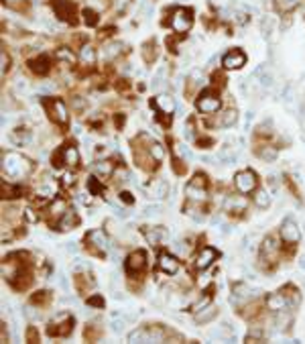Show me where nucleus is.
<instances>
[{
	"mask_svg": "<svg viewBox=\"0 0 305 344\" xmlns=\"http://www.w3.org/2000/svg\"><path fill=\"white\" fill-rule=\"evenodd\" d=\"M3 171H5L7 177L23 179V177H27V175L33 171V163H31L27 157L9 151V153L3 155Z\"/></svg>",
	"mask_w": 305,
	"mask_h": 344,
	"instance_id": "1",
	"label": "nucleus"
},
{
	"mask_svg": "<svg viewBox=\"0 0 305 344\" xmlns=\"http://www.w3.org/2000/svg\"><path fill=\"white\" fill-rule=\"evenodd\" d=\"M161 210H163V208H161V204H148V206L144 208V212H146V214H150V216L161 214Z\"/></svg>",
	"mask_w": 305,
	"mask_h": 344,
	"instance_id": "45",
	"label": "nucleus"
},
{
	"mask_svg": "<svg viewBox=\"0 0 305 344\" xmlns=\"http://www.w3.org/2000/svg\"><path fill=\"white\" fill-rule=\"evenodd\" d=\"M144 189H146V193L150 195V198L161 200V198H165V195H167L169 185H167V181H163V179H152V181H148V183L144 185Z\"/></svg>",
	"mask_w": 305,
	"mask_h": 344,
	"instance_id": "10",
	"label": "nucleus"
},
{
	"mask_svg": "<svg viewBox=\"0 0 305 344\" xmlns=\"http://www.w3.org/2000/svg\"><path fill=\"white\" fill-rule=\"evenodd\" d=\"M193 25V17H191V11L187 9H175L173 15H171V27L175 33H187Z\"/></svg>",
	"mask_w": 305,
	"mask_h": 344,
	"instance_id": "4",
	"label": "nucleus"
},
{
	"mask_svg": "<svg viewBox=\"0 0 305 344\" xmlns=\"http://www.w3.org/2000/svg\"><path fill=\"white\" fill-rule=\"evenodd\" d=\"M146 267V253L144 251H134L126 259V269L128 273H140Z\"/></svg>",
	"mask_w": 305,
	"mask_h": 344,
	"instance_id": "9",
	"label": "nucleus"
},
{
	"mask_svg": "<svg viewBox=\"0 0 305 344\" xmlns=\"http://www.w3.org/2000/svg\"><path fill=\"white\" fill-rule=\"evenodd\" d=\"M155 106L165 114H173V110H175V102H173V98L169 94H159L155 98Z\"/></svg>",
	"mask_w": 305,
	"mask_h": 344,
	"instance_id": "18",
	"label": "nucleus"
},
{
	"mask_svg": "<svg viewBox=\"0 0 305 344\" xmlns=\"http://www.w3.org/2000/svg\"><path fill=\"white\" fill-rule=\"evenodd\" d=\"M84 21H86V25H90V27H94L96 23H98V13L94 11V9H86L84 11Z\"/></svg>",
	"mask_w": 305,
	"mask_h": 344,
	"instance_id": "35",
	"label": "nucleus"
},
{
	"mask_svg": "<svg viewBox=\"0 0 305 344\" xmlns=\"http://www.w3.org/2000/svg\"><path fill=\"white\" fill-rule=\"evenodd\" d=\"M277 328H281V330H287L289 328V324H291V318L285 314V310L283 312H279V318H277Z\"/></svg>",
	"mask_w": 305,
	"mask_h": 344,
	"instance_id": "37",
	"label": "nucleus"
},
{
	"mask_svg": "<svg viewBox=\"0 0 305 344\" xmlns=\"http://www.w3.org/2000/svg\"><path fill=\"white\" fill-rule=\"evenodd\" d=\"M210 304V300H201L199 304H195V312H199V310H203V308H206Z\"/></svg>",
	"mask_w": 305,
	"mask_h": 344,
	"instance_id": "54",
	"label": "nucleus"
},
{
	"mask_svg": "<svg viewBox=\"0 0 305 344\" xmlns=\"http://www.w3.org/2000/svg\"><path fill=\"white\" fill-rule=\"evenodd\" d=\"M3 193H5V198H15L19 191H17L15 187H11L9 183H3Z\"/></svg>",
	"mask_w": 305,
	"mask_h": 344,
	"instance_id": "46",
	"label": "nucleus"
},
{
	"mask_svg": "<svg viewBox=\"0 0 305 344\" xmlns=\"http://www.w3.org/2000/svg\"><path fill=\"white\" fill-rule=\"evenodd\" d=\"M73 106L75 108H86V100L82 102V100H73Z\"/></svg>",
	"mask_w": 305,
	"mask_h": 344,
	"instance_id": "57",
	"label": "nucleus"
},
{
	"mask_svg": "<svg viewBox=\"0 0 305 344\" xmlns=\"http://www.w3.org/2000/svg\"><path fill=\"white\" fill-rule=\"evenodd\" d=\"M234 185H236V189L240 193H252L254 189H257V185H259V177H257V173H254V171L244 169V171L236 173Z\"/></svg>",
	"mask_w": 305,
	"mask_h": 344,
	"instance_id": "3",
	"label": "nucleus"
},
{
	"mask_svg": "<svg viewBox=\"0 0 305 344\" xmlns=\"http://www.w3.org/2000/svg\"><path fill=\"white\" fill-rule=\"evenodd\" d=\"M37 193H39V195H45V198H51V195L55 193V185H53V181H51L49 177H45V181L37 187Z\"/></svg>",
	"mask_w": 305,
	"mask_h": 344,
	"instance_id": "29",
	"label": "nucleus"
},
{
	"mask_svg": "<svg viewBox=\"0 0 305 344\" xmlns=\"http://www.w3.org/2000/svg\"><path fill=\"white\" fill-rule=\"evenodd\" d=\"M49 300V293L47 291H37L33 296V304H45Z\"/></svg>",
	"mask_w": 305,
	"mask_h": 344,
	"instance_id": "43",
	"label": "nucleus"
},
{
	"mask_svg": "<svg viewBox=\"0 0 305 344\" xmlns=\"http://www.w3.org/2000/svg\"><path fill=\"white\" fill-rule=\"evenodd\" d=\"M94 173L98 175V177H102V179H106V177H110L112 173H114V165H112V161H100V163H96V167H94Z\"/></svg>",
	"mask_w": 305,
	"mask_h": 344,
	"instance_id": "25",
	"label": "nucleus"
},
{
	"mask_svg": "<svg viewBox=\"0 0 305 344\" xmlns=\"http://www.w3.org/2000/svg\"><path fill=\"white\" fill-rule=\"evenodd\" d=\"M259 157L263 159V161H275L277 159V149L275 147H263V151H259Z\"/></svg>",
	"mask_w": 305,
	"mask_h": 344,
	"instance_id": "34",
	"label": "nucleus"
},
{
	"mask_svg": "<svg viewBox=\"0 0 305 344\" xmlns=\"http://www.w3.org/2000/svg\"><path fill=\"white\" fill-rule=\"evenodd\" d=\"M53 13L59 21H65V23H73V15H75V7L67 0H53Z\"/></svg>",
	"mask_w": 305,
	"mask_h": 344,
	"instance_id": "8",
	"label": "nucleus"
},
{
	"mask_svg": "<svg viewBox=\"0 0 305 344\" xmlns=\"http://www.w3.org/2000/svg\"><path fill=\"white\" fill-rule=\"evenodd\" d=\"M106 226H108V232H116V228H114V222H112V220H106Z\"/></svg>",
	"mask_w": 305,
	"mask_h": 344,
	"instance_id": "58",
	"label": "nucleus"
},
{
	"mask_svg": "<svg viewBox=\"0 0 305 344\" xmlns=\"http://www.w3.org/2000/svg\"><path fill=\"white\" fill-rule=\"evenodd\" d=\"M157 263H159V269L163 273H167V275H175L179 271V261L173 255H169V253H161Z\"/></svg>",
	"mask_w": 305,
	"mask_h": 344,
	"instance_id": "14",
	"label": "nucleus"
},
{
	"mask_svg": "<svg viewBox=\"0 0 305 344\" xmlns=\"http://www.w3.org/2000/svg\"><path fill=\"white\" fill-rule=\"evenodd\" d=\"M73 183H75V175H73V173H69V171H67V173H63V185H67V187H69V185H73Z\"/></svg>",
	"mask_w": 305,
	"mask_h": 344,
	"instance_id": "47",
	"label": "nucleus"
},
{
	"mask_svg": "<svg viewBox=\"0 0 305 344\" xmlns=\"http://www.w3.org/2000/svg\"><path fill=\"white\" fill-rule=\"evenodd\" d=\"M257 338H263V330H250L248 332V336H246V340H257Z\"/></svg>",
	"mask_w": 305,
	"mask_h": 344,
	"instance_id": "51",
	"label": "nucleus"
},
{
	"mask_svg": "<svg viewBox=\"0 0 305 344\" xmlns=\"http://www.w3.org/2000/svg\"><path fill=\"white\" fill-rule=\"evenodd\" d=\"M128 5H130V0H114V7H116V13H124L126 9H128Z\"/></svg>",
	"mask_w": 305,
	"mask_h": 344,
	"instance_id": "44",
	"label": "nucleus"
},
{
	"mask_svg": "<svg viewBox=\"0 0 305 344\" xmlns=\"http://www.w3.org/2000/svg\"><path fill=\"white\" fill-rule=\"evenodd\" d=\"M148 153H150V157L155 159V161H163V159H165V149H163L159 143H152V145L148 147Z\"/></svg>",
	"mask_w": 305,
	"mask_h": 344,
	"instance_id": "33",
	"label": "nucleus"
},
{
	"mask_svg": "<svg viewBox=\"0 0 305 344\" xmlns=\"http://www.w3.org/2000/svg\"><path fill=\"white\" fill-rule=\"evenodd\" d=\"M206 177H203L201 173L193 175V179L187 183L185 187V195L191 200V202H203L206 200Z\"/></svg>",
	"mask_w": 305,
	"mask_h": 344,
	"instance_id": "2",
	"label": "nucleus"
},
{
	"mask_svg": "<svg viewBox=\"0 0 305 344\" xmlns=\"http://www.w3.org/2000/svg\"><path fill=\"white\" fill-rule=\"evenodd\" d=\"M175 153H177V157H181V159H191V157H193V155L189 153L187 147H185V145H181V143H177V145H175Z\"/></svg>",
	"mask_w": 305,
	"mask_h": 344,
	"instance_id": "39",
	"label": "nucleus"
},
{
	"mask_svg": "<svg viewBox=\"0 0 305 344\" xmlns=\"http://www.w3.org/2000/svg\"><path fill=\"white\" fill-rule=\"evenodd\" d=\"M67 251H69V253H78L80 249H78V244H75V242H69V244H67Z\"/></svg>",
	"mask_w": 305,
	"mask_h": 344,
	"instance_id": "56",
	"label": "nucleus"
},
{
	"mask_svg": "<svg viewBox=\"0 0 305 344\" xmlns=\"http://www.w3.org/2000/svg\"><path fill=\"white\" fill-rule=\"evenodd\" d=\"M55 57H57V59H61V61H67L69 65H75V61H78V57L69 51V49H65V47L57 49V51H55Z\"/></svg>",
	"mask_w": 305,
	"mask_h": 344,
	"instance_id": "30",
	"label": "nucleus"
},
{
	"mask_svg": "<svg viewBox=\"0 0 305 344\" xmlns=\"http://www.w3.org/2000/svg\"><path fill=\"white\" fill-rule=\"evenodd\" d=\"M112 177H114V183H122V181H126V179H128V171H126L124 167H120V169H114Z\"/></svg>",
	"mask_w": 305,
	"mask_h": 344,
	"instance_id": "41",
	"label": "nucleus"
},
{
	"mask_svg": "<svg viewBox=\"0 0 305 344\" xmlns=\"http://www.w3.org/2000/svg\"><path fill=\"white\" fill-rule=\"evenodd\" d=\"M224 208L226 210H230V212H244L246 210V200L244 198H236V195H230V198H226V202H224Z\"/></svg>",
	"mask_w": 305,
	"mask_h": 344,
	"instance_id": "23",
	"label": "nucleus"
},
{
	"mask_svg": "<svg viewBox=\"0 0 305 344\" xmlns=\"http://www.w3.org/2000/svg\"><path fill=\"white\" fill-rule=\"evenodd\" d=\"M289 293L291 296H287V302H289V306H299V302H301V296H299V291L297 289H293V287H289Z\"/></svg>",
	"mask_w": 305,
	"mask_h": 344,
	"instance_id": "40",
	"label": "nucleus"
},
{
	"mask_svg": "<svg viewBox=\"0 0 305 344\" xmlns=\"http://www.w3.org/2000/svg\"><path fill=\"white\" fill-rule=\"evenodd\" d=\"M78 214H75V210H65L63 212V216H61V220H59V230H63V232H67V230H73L75 226H78Z\"/></svg>",
	"mask_w": 305,
	"mask_h": 344,
	"instance_id": "17",
	"label": "nucleus"
},
{
	"mask_svg": "<svg viewBox=\"0 0 305 344\" xmlns=\"http://www.w3.org/2000/svg\"><path fill=\"white\" fill-rule=\"evenodd\" d=\"M25 218H27V222H37V220H39L37 212H33L31 208H27V210H25Z\"/></svg>",
	"mask_w": 305,
	"mask_h": 344,
	"instance_id": "48",
	"label": "nucleus"
},
{
	"mask_svg": "<svg viewBox=\"0 0 305 344\" xmlns=\"http://www.w3.org/2000/svg\"><path fill=\"white\" fill-rule=\"evenodd\" d=\"M216 316H218V308H216V306H212V304H208L203 310L195 312V320H197V324H208V322H212Z\"/></svg>",
	"mask_w": 305,
	"mask_h": 344,
	"instance_id": "20",
	"label": "nucleus"
},
{
	"mask_svg": "<svg viewBox=\"0 0 305 344\" xmlns=\"http://www.w3.org/2000/svg\"><path fill=\"white\" fill-rule=\"evenodd\" d=\"M112 330H114V332H122V330H124V320H122L120 316H118V320L112 322Z\"/></svg>",
	"mask_w": 305,
	"mask_h": 344,
	"instance_id": "50",
	"label": "nucleus"
},
{
	"mask_svg": "<svg viewBox=\"0 0 305 344\" xmlns=\"http://www.w3.org/2000/svg\"><path fill=\"white\" fill-rule=\"evenodd\" d=\"M216 257H218V253H216L214 249H210V247L201 249L199 255H197V259H195V269H197V271H206L210 265H214Z\"/></svg>",
	"mask_w": 305,
	"mask_h": 344,
	"instance_id": "13",
	"label": "nucleus"
},
{
	"mask_svg": "<svg viewBox=\"0 0 305 344\" xmlns=\"http://www.w3.org/2000/svg\"><path fill=\"white\" fill-rule=\"evenodd\" d=\"M88 7L94 9L96 13H102L108 9V0H88Z\"/></svg>",
	"mask_w": 305,
	"mask_h": 344,
	"instance_id": "36",
	"label": "nucleus"
},
{
	"mask_svg": "<svg viewBox=\"0 0 305 344\" xmlns=\"http://www.w3.org/2000/svg\"><path fill=\"white\" fill-rule=\"evenodd\" d=\"M45 106L49 110V116L53 118L57 124H67V106H65L63 100H59V98H53V100H47Z\"/></svg>",
	"mask_w": 305,
	"mask_h": 344,
	"instance_id": "6",
	"label": "nucleus"
},
{
	"mask_svg": "<svg viewBox=\"0 0 305 344\" xmlns=\"http://www.w3.org/2000/svg\"><path fill=\"white\" fill-rule=\"evenodd\" d=\"M27 338H29V342H33V340L37 342V340H39V334H37V330H33V328H31V330H29V334H27Z\"/></svg>",
	"mask_w": 305,
	"mask_h": 344,
	"instance_id": "53",
	"label": "nucleus"
},
{
	"mask_svg": "<svg viewBox=\"0 0 305 344\" xmlns=\"http://www.w3.org/2000/svg\"><path fill=\"white\" fill-rule=\"evenodd\" d=\"M146 238L152 242V244H157V242H161V240H167L169 238V232L165 230V228H150V230H146Z\"/></svg>",
	"mask_w": 305,
	"mask_h": 344,
	"instance_id": "26",
	"label": "nucleus"
},
{
	"mask_svg": "<svg viewBox=\"0 0 305 344\" xmlns=\"http://www.w3.org/2000/svg\"><path fill=\"white\" fill-rule=\"evenodd\" d=\"M88 242L92 244L94 249H98V251H106V249H108L106 234L102 232V230H92V232H88Z\"/></svg>",
	"mask_w": 305,
	"mask_h": 344,
	"instance_id": "16",
	"label": "nucleus"
},
{
	"mask_svg": "<svg viewBox=\"0 0 305 344\" xmlns=\"http://www.w3.org/2000/svg\"><path fill=\"white\" fill-rule=\"evenodd\" d=\"M122 53H124V43H120V41H112V43H108V45L104 47V55H106L108 59L120 57Z\"/></svg>",
	"mask_w": 305,
	"mask_h": 344,
	"instance_id": "24",
	"label": "nucleus"
},
{
	"mask_svg": "<svg viewBox=\"0 0 305 344\" xmlns=\"http://www.w3.org/2000/svg\"><path fill=\"white\" fill-rule=\"evenodd\" d=\"M155 57H157V45H155V41L144 43L142 45V59L146 63H152V61H155Z\"/></svg>",
	"mask_w": 305,
	"mask_h": 344,
	"instance_id": "27",
	"label": "nucleus"
},
{
	"mask_svg": "<svg viewBox=\"0 0 305 344\" xmlns=\"http://www.w3.org/2000/svg\"><path fill=\"white\" fill-rule=\"evenodd\" d=\"M90 306L102 308V306H104V300H102V298H98V296H94V298H90Z\"/></svg>",
	"mask_w": 305,
	"mask_h": 344,
	"instance_id": "52",
	"label": "nucleus"
},
{
	"mask_svg": "<svg viewBox=\"0 0 305 344\" xmlns=\"http://www.w3.org/2000/svg\"><path fill=\"white\" fill-rule=\"evenodd\" d=\"M25 316H27L29 320H37V318H39L41 314H39V312H37L35 308H25Z\"/></svg>",
	"mask_w": 305,
	"mask_h": 344,
	"instance_id": "49",
	"label": "nucleus"
},
{
	"mask_svg": "<svg viewBox=\"0 0 305 344\" xmlns=\"http://www.w3.org/2000/svg\"><path fill=\"white\" fill-rule=\"evenodd\" d=\"M246 61H248V57L244 55V51H242L240 47L230 49V51H228V53H224V57H222V65H224V70H230V72L244 67V65H246Z\"/></svg>",
	"mask_w": 305,
	"mask_h": 344,
	"instance_id": "5",
	"label": "nucleus"
},
{
	"mask_svg": "<svg viewBox=\"0 0 305 344\" xmlns=\"http://www.w3.org/2000/svg\"><path fill=\"white\" fill-rule=\"evenodd\" d=\"M61 155H63V159H65V163H67L69 167H78V165H80V151L75 149L73 145H67V147H63Z\"/></svg>",
	"mask_w": 305,
	"mask_h": 344,
	"instance_id": "22",
	"label": "nucleus"
},
{
	"mask_svg": "<svg viewBox=\"0 0 305 344\" xmlns=\"http://www.w3.org/2000/svg\"><path fill=\"white\" fill-rule=\"evenodd\" d=\"M0 67H3V74L11 70V55L7 51H3V55H0Z\"/></svg>",
	"mask_w": 305,
	"mask_h": 344,
	"instance_id": "42",
	"label": "nucleus"
},
{
	"mask_svg": "<svg viewBox=\"0 0 305 344\" xmlns=\"http://www.w3.org/2000/svg\"><path fill=\"white\" fill-rule=\"evenodd\" d=\"M5 3H7V5H11V7H13V5H17V3H19V5H21V3H23V0H5Z\"/></svg>",
	"mask_w": 305,
	"mask_h": 344,
	"instance_id": "59",
	"label": "nucleus"
},
{
	"mask_svg": "<svg viewBox=\"0 0 305 344\" xmlns=\"http://www.w3.org/2000/svg\"><path fill=\"white\" fill-rule=\"evenodd\" d=\"M254 202H257L259 208H269L271 206V195L265 189H259L257 195H254Z\"/></svg>",
	"mask_w": 305,
	"mask_h": 344,
	"instance_id": "32",
	"label": "nucleus"
},
{
	"mask_svg": "<svg viewBox=\"0 0 305 344\" xmlns=\"http://www.w3.org/2000/svg\"><path fill=\"white\" fill-rule=\"evenodd\" d=\"M267 308L271 310V312H283V310H287L289 308V302H287V296L285 293H271V296L267 298Z\"/></svg>",
	"mask_w": 305,
	"mask_h": 344,
	"instance_id": "15",
	"label": "nucleus"
},
{
	"mask_svg": "<svg viewBox=\"0 0 305 344\" xmlns=\"http://www.w3.org/2000/svg\"><path fill=\"white\" fill-rule=\"evenodd\" d=\"M301 0H275V9L279 15H291L295 9H299Z\"/></svg>",
	"mask_w": 305,
	"mask_h": 344,
	"instance_id": "21",
	"label": "nucleus"
},
{
	"mask_svg": "<svg viewBox=\"0 0 305 344\" xmlns=\"http://www.w3.org/2000/svg\"><path fill=\"white\" fill-rule=\"evenodd\" d=\"M238 120V112L236 108H228L224 114H222V126H234Z\"/></svg>",
	"mask_w": 305,
	"mask_h": 344,
	"instance_id": "31",
	"label": "nucleus"
},
{
	"mask_svg": "<svg viewBox=\"0 0 305 344\" xmlns=\"http://www.w3.org/2000/svg\"><path fill=\"white\" fill-rule=\"evenodd\" d=\"M29 65H31V72H33L35 76H47L49 70H51V57H49L47 53H41V55H37L35 59H31Z\"/></svg>",
	"mask_w": 305,
	"mask_h": 344,
	"instance_id": "11",
	"label": "nucleus"
},
{
	"mask_svg": "<svg viewBox=\"0 0 305 344\" xmlns=\"http://www.w3.org/2000/svg\"><path fill=\"white\" fill-rule=\"evenodd\" d=\"M120 198H122V202H126V204H130V202H132V195H130L128 191H124V193H120Z\"/></svg>",
	"mask_w": 305,
	"mask_h": 344,
	"instance_id": "55",
	"label": "nucleus"
},
{
	"mask_svg": "<svg viewBox=\"0 0 305 344\" xmlns=\"http://www.w3.org/2000/svg\"><path fill=\"white\" fill-rule=\"evenodd\" d=\"M277 249H279V244H277V238L275 236H267L265 240H263V247H261V255L265 257V259H275V255H277Z\"/></svg>",
	"mask_w": 305,
	"mask_h": 344,
	"instance_id": "19",
	"label": "nucleus"
},
{
	"mask_svg": "<svg viewBox=\"0 0 305 344\" xmlns=\"http://www.w3.org/2000/svg\"><path fill=\"white\" fill-rule=\"evenodd\" d=\"M220 106H222V100L216 94H208L206 92V94H201L199 100H197V110L201 114H214V112L220 110Z\"/></svg>",
	"mask_w": 305,
	"mask_h": 344,
	"instance_id": "7",
	"label": "nucleus"
},
{
	"mask_svg": "<svg viewBox=\"0 0 305 344\" xmlns=\"http://www.w3.org/2000/svg\"><path fill=\"white\" fill-rule=\"evenodd\" d=\"M80 55H82V59H84L86 65H94L96 63V49L92 45H84Z\"/></svg>",
	"mask_w": 305,
	"mask_h": 344,
	"instance_id": "28",
	"label": "nucleus"
},
{
	"mask_svg": "<svg viewBox=\"0 0 305 344\" xmlns=\"http://www.w3.org/2000/svg\"><path fill=\"white\" fill-rule=\"evenodd\" d=\"M299 267H301V269H305V257H301V261H299Z\"/></svg>",
	"mask_w": 305,
	"mask_h": 344,
	"instance_id": "60",
	"label": "nucleus"
},
{
	"mask_svg": "<svg viewBox=\"0 0 305 344\" xmlns=\"http://www.w3.org/2000/svg\"><path fill=\"white\" fill-rule=\"evenodd\" d=\"M299 236H301V232H299V228H297L295 220L287 218V220L281 224V238H283L285 242H291V244H295V242L299 240Z\"/></svg>",
	"mask_w": 305,
	"mask_h": 344,
	"instance_id": "12",
	"label": "nucleus"
},
{
	"mask_svg": "<svg viewBox=\"0 0 305 344\" xmlns=\"http://www.w3.org/2000/svg\"><path fill=\"white\" fill-rule=\"evenodd\" d=\"M67 208H65V204L61 202V200H57V202H53V204H51V208H49V214L51 216H59L61 212H65Z\"/></svg>",
	"mask_w": 305,
	"mask_h": 344,
	"instance_id": "38",
	"label": "nucleus"
}]
</instances>
